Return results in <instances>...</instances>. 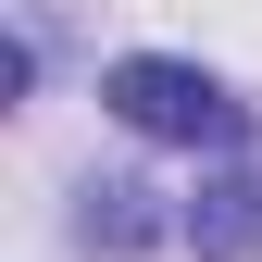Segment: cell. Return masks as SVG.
I'll return each mask as SVG.
<instances>
[{"label": "cell", "mask_w": 262, "mask_h": 262, "mask_svg": "<svg viewBox=\"0 0 262 262\" xmlns=\"http://www.w3.org/2000/svg\"><path fill=\"white\" fill-rule=\"evenodd\" d=\"M187 237H200V262H262V175H212L187 200Z\"/></svg>", "instance_id": "2"}, {"label": "cell", "mask_w": 262, "mask_h": 262, "mask_svg": "<svg viewBox=\"0 0 262 262\" xmlns=\"http://www.w3.org/2000/svg\"><path fill=\"white\" fill-rule=\"evenodd\" d=\"M150 225H162V212H150V187H88V212H75V237H88V250H138Z\"/></svg>", "instance_id": "3"}, {"label": "cell", "mask_w": 262, "mask_h": 262, "mask_svg": "<svg viewBox=\"0 0 262 262\" xmlns=\"http://www.w3.org/2000/svg\"><path fill=\"white\" fill-rule=\"evenodd\" d=\"M100 100L138 125V138H175V150L237 138V100H225V75H212V62H175V50H125L113 75H100Z\"/></svg>", "instance_id": "1"}]
</instances>
